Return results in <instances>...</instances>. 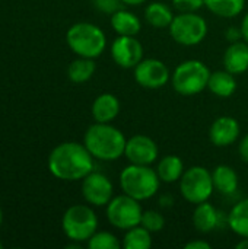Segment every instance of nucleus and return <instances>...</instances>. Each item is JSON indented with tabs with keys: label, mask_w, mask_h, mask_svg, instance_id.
Wrapping results in <instances>:
<instances>
[{
	"label": "nucleus",
	"mask_w": 248,
	"mask_h": 249,
	"mask_svg": "<svg viewBox=\"0 0 248 249\" xmlns=\"http://www.w3.org/2000/svg\"><path fill=\"white\" fill-rule=\"evenodd\" d=\"M121 245L124 249H149L152 247L151 232L145 229L142 225L134 226L126 231Z\"/></svg>",
	"instance_id": "obj_26"
},
{
	"label": "nucleus",
	"mask_w": 248,
	"mask_h": 249,
	"mask_svg": "<svg viewBox=\"0 0 248 249\" xmlns=\"http://www.w3.org/2000/svg\"><path fill=\"white\" fill-rule=\"evenodd\" d=\"M229 229L240 238H248V198L238 201L228 214Z\"/></svg>",
	"instance_id": "obj_23"
},
{
	"label": "nucleus",
	"mask_w": 248,
	"mask_h": 249,
	"mask_svg": "<svg viewBox=\"0 0 248 249\" xmlns=\"http://www.w3.org/2000/svg\"><path fill=\"white\" fill-rule=\"evenodd\" d=\"M114 194L111 179L101 172H91L82 179V196L86 203L95 207L107 206Z\"/></svg>",
	"instance_id": "obj_10"
},
{
	"label": "nucleus",
	"mask_w": 248,
	"mask_h": 249,
	"mask_svg": "<svg viewBox=\"0 0 248 249\" xmlns=\"http://www.w3.org/2000/svg\"><path fill=\"white\" fill-rule=\"evenodd\" d=\"M145 19L151 26L164 29V28H170L174 19V13L170 9V6H167L165 3L152 1L145 9Z\"/></svg>",
	"instance_id": "obj_22"
},
{
	"label": "nucleus",
	"mask_w": 248,
	"mask_h": 249,
	"mask_svg": "<svg viewBox=\"0 0 248 249\" xmlns=\"http://www.w3.org/2000/svg\"><path fill=\"white\" fill-rule=\"evenodd\" d=\"M156 174H158L161 182L174 184L181 179V177L184 174V163L180 156L167 155L159 160V163L156 166Z\"/></svg>",
	"instance_id": "obj_21"
},
{
	"label": "nucleus",
	"mask_w": 248,
	"mask_h": 249,
	"mask_svg": "<svg viewBox=\"0 0 248 249\" xmlns=\"http://www.w3.org/2000/svg\"><path fill=\"white\" fill-rule=\"evenodd\" d=\"M134 80L145 89H161L171 80V73L164 61L158 58H143L134 67Z\"/></svg>",
	"instance_id": "obj_11"
},
{
	"label": "nucleus",
	"mask_w": 248,
	"mask_h": 249,
	"mask_svg": "<svg viewBox=\"0 0 248 249\" xmlns=\"http://www.w3.org/2000/svg\"><path fill=\"white\" fill-rule=\"evenodd\" d=\"M96 70V64L94 58L79 57L77 60L72 61L67 69V76L73 83H85L88 82Z\"/></svg>",
	"instance_id": "obj_25"
},
{
	"label": "nucleus",
	"mask_w": 248,
	"mask_h": 249,
	"mask_svg": "<svg viewBox=\"0 0 248 249\" xmlns=\"http://www.w3.org/2000/svg\"><path fill=\"white\" fill-rule=\"evenodd\" d=\"M221 213L208 201H203L200 204H196L194 213H193V225L197 232L200 233H209L215 231L219 226Z\"/></svg>",
	"instance_id": "obj_17"
},
{
	"label": "nucleus",
	"mask_w": 248,
	"mask_h": 249,
	"mask_svg": "<svg viewBox=\"0 0 248 249\" xmlns=\"http://www.w3.org/2000/svg\"><path fill=\"white\" fill-rule=\"evenodd\" d=\"M238 153H240L241 160L248 163V134L244 136L243 140L240 142V144H238Z\"/></svg>",
	"instance_id": "obj_31"
},
{
	"label": "nucleus",
	"mask_w": 248,
	"mask_h": 249,
	"mask_svg": "<svg viewBox=\"0 0 248 249\" xmlns=\"http://www.w3.org/2000/svg\"><path fill=\"white\" fill-rule=\"evenodd\" d=\"M127 139L117 127L110 123H95L92 124L83 137V144L89 153L104 162H113L124 156Z\"/></svg>",
	"instance_id": "obj_2"
},
{
	"label": "nucleus",
	"mask_w": 248,
	"mask_h": 249,
	"mask_svg": "<svg viewBox=\"0 0 248 249\" xmlns=\"http://www.w3.org/2000/svg\"><path fill=\"white\" fill-rule=\"evenodd\" d=\"M186 249H210V244L205 242V241H191L186 244Z\"/></svg>",
	"instance_id": "obj_33"
},
{
	"label": "nucleus",
	"mask_w": 248,
	"mask_h": 249,
	"mask_svg": "<svg viewBox=\"0 0 248 249\" xmlns=\"http://www.w3.org/2000/svg\"><path fill=\"white\" fill-rule=\"evenodd\" d=\"M224 67L232 74H243L248 70V42L235 41L224 53Z\"/></svg>",
	"instance_id": "obj_15"
},
{
	"label": "nucleus",
	"mask_w": 248,
	"mask_h": 249,
	"mask_svg": "<svg viewBox=\"0 0 248 249\" xmlns=\"http://www.w3.org/2000/svg\"><path fill=\"white\" fill-rule=\"evenodd\" d=\"M205 6L215 16L231 19L244 10L246 0H205Z\"/></svg>",
	"instance_id": "obj_24"
},
{
	"label": "nucleus",
	"mask_w": 248,
	"mask_h": 249,
	"mask_svg": "<svg viewBox=\"0 0 248 249\" xmlns=\"http://www.w3.org/2000/svg\"><path fill=\"white\" fill-rule=\"evenodd\" d=\"M64 235L73 242H88L98 229V217L89 206L76 204L66 210L61 219Z\"/></svg>",
	"instance_id": "obj_6"
},
{
	"label": "nucleus",
	"mask_w": 248,
	"mask_h": 249,
	"mask_svg": "<svg viewBox=\"0 0 248 249\" xmlns=\"http://www.w3.org/2000/svg\"><path fill=\"white\" fill-rule=\"evenodd\" d=\"M1 220H3V213H1V209H0V225H1Z\"/></svg>",
	"instance_id": "obj_37"
},
{
	"label": "nucleus",
	"mask_w": 248,
	"mask_h": 249,
	"mask_svg": "<svg viewBox=\"0 0 248 249\" xmlns=\"http://www.w3.org/2000/svg\"><path fill=\"white\" fill-rule=\"evenodd\" d=\"M237 249H248V238H243V241H240L237 245H235Z\"/></svg>",
	"instance_id": "obj_36"
},
{
	"label": "nucleus",
	"mask_w": 248,
	"mask_h": 249,
	"mask_svg": "<svg viewBox=\"0 0 248 249\" xmlns=\"http://www.w3.org/2000/svg\"><path fill=\"white\" fill-rule=\"evenodd\" d=\"M111 58L121 69H134L143 60V45L136 36L118 35L111 44Z\"/></svg>",
	"instance_id": "obj_12"
},
{
	"label": "nucleus",
	"mask_w": 248,
	"mask_h": 249,
	"mask_svg": "<svg viewBox=\"0 0 248 249\" xmlns=\"http://www.w3.org/2000/svg\"><path fill=\"white\" fill-rule=\"evenodd\" d=\"M241 133L240 123L234 117H219L213 121L209 130V139L216 147H228L234 144Z\"/></svg>",
	"instance_id": "obj_14"
},
{
	"label": "nucleus",
	"mask_w": 248,
	"mask_h": 249,
	"mask_svg": "<svg viewBox=\"0 0 248 249\" xmlns=\"http://www.w3.org/2000/svg\"><path fill=\"white\" fill-rule=\"evenodd\" d=\"M172 6L180 12H196L205 6V0H172Z\"/></svg>",
	"instance_id": "obj_29"
},
{
	"label": "nucleus",
	"mask_w": 248,
	"mask_h": 249,
	"mask_svg": "<svg viewBox=\"0 0 248 249\" xmlns=\"http://www.w3.org/2000/svg\"><path fill=\"white\" fill-rule=\"evenodd\" d=\"M161 185V179L156 169L151 165H134L130 163L120 174L121 191L139 201L152 198Z\"/></svg>",
	"instance_id": "obj_3"
},
{
	"label": "nucleus",
	"mask_w": 248,
	"mask_h": 249,
	"mask_svg": "<svg viewBox=\"0 0 248 249\" xmlns=\"http://www.w3.org/2000/svg\"><path fill=\"white\" fill-rule=\"evenodd\" d=\"M168 29L171 38L177 44L193 47L200 44L206 38L208 22L196 12H184L174 16Z\"/></svg>",
	"instance_id": "obj_7"
},
{
	"label": "nucleus",
	"mask_w": 248,
	"mask_h": 249,
	"mask_svg": "<svg viewBox=\"0 0 248 249\" xmlns=\"http://www.w3.org/2000/svg\"><path fill=\"white\" fill-rule=\"evenodd\" d=\"M95 7L99 9L101 12L104 13H114L117 12L118 9H123V1L121 0H92Z\"/></svg>",
	"instance_id": "obj_30"
},
{
	"label": "nucleus",
	"mask_w": 248,
	"mask_h": 249,
	"mask_svg": "<svg viewBox=\"0 0 248 249\" xmlns=\"http://www.w3.org/2000/svg\"><path fill=\"white\" fill-rule=\"evenodd\" d=\"M91 112L95 123H111L120 114V101L113 93H101L95 98Z\"/></svg>",
	"instance_id": "obj_16"
},
{
	"label": "nucleus",
	"mask_w": 248,
	"mask_h": 249,
	"mask_svg": "<svg viewBox=\"0 0 248 249\" xmlns=\"http://www.w3.org/2000/svg\"><path fill=\"white\" fill-rule=\"evenodd\" d=\"M241 32H243V39L248 42V12L247 15L243 18V22H241Z\"/></svg>",
	"instance_id": "obj_34"
},
{
	"label": "nucleus",
	"mask_w": 248,
	"mask_h": 249,
	"mask_svg": "<svg viewBox=\"0 0 248 249\" xmlns=\"http://www.w3.org/2000/svg\"><path fill=\"white\" fill-rule=\"evenodd\" d=\"M121 247L118 238L111 232H95L88 239L89 249H118Z\"/></svg>",
	"instance_id": "obj_27"
},
{
	"label": "nucleus",
	"mask_w": 248,
	"mask_h": 249,
	"mask_svg": "<svg viewBox=\"0 0 248 249\" xmlns=\"http://www.w3.org/2000/svg\"><path fill=\"white\" fill-rule=\"evenodd\" d=\"M48 169L58 179L79 181L94 171V156L85 144L66 142L51 150Z\"/></svg>",
	"instance_id": "obj_1"
},
{
	"label": "nucleus",
	"mask_w": 248,
	"mask_h": 249,
	"mask_svg": "<svg viewBox=\"0 0 248 249\" xmlns=\"http://www.w3.org/2000/svg\"><path fill=\"white\" fill-rule=\"evenodd\" d=\"M66 41L69 48L79 57L96 58L107 47L105 32L94 23L77 22L72 25L66 34Z\"/></svg>",
	"instance_id": "obj_4"
},
{
	"label": "nucleus",
	"mask_w": 248,
	"mask_h": 249,
	"mask_svg": "<svg viewBox=\"0 0 248 249\" xmlns=\"http://www.w3.org/2000/svg\"><path fill=\"white\" fill-rule=\"evenodd\" d=\"M208 89L219 98L232 96L237 90L235 74L229 73L228 70H216V71L210 73Z\"/></svg>",
	"instance_id": "obj_19"
},
{
	"label": "nucleus",
	"mask_w": 248,
	"mask_h": 249,
	"mask_svg": "<svg viewBox=\"0 0 248 249\" xmlns=\"http://www.w3.org/2000/svg\"><path fill=\"white\" fill-rule=\"evenodd\" d=\"M212 181L216 191L231 196L238 190V175L229 165H218L212 172Z\"/></svg>",
	"instance_id": "obj_20"
},
{
	"label": "nucleus",
	"mask_w": 248,
	"mask_h": 249,
	"mask_svg": "<svg viewBox=\"0 0 248 249\" xmlns=\"http://www.w3.org/2000/svg\"><path fill=\"white\" fill-rule=\"evenodd\" d=\"M213 190L212 174L203 166L189 168L180 179V193L183 198L194 206L208 201Z\"/></svg>",
	"instance_id": "obj_9"
},
{
	"label": "nucleus",
	"mask_w": 248,
	"mask_h": 249,
	"mask_svg": "<svg viewBox=\"0 0 248 249\" xmlns=\"http://www.w3.org/2000/svg\"><path fill=\"white\" fill-rule=\"evenodd\" d=\"M123 4H129V6H139V4H143L146 3L148 0H121Z\"/></svg>",
	"instance_id": "obj_35"
},
{
	"label": "nucleus",
	"mask_w": 248,
	"mask_h": 249,
	"mask_svg": "<svg viewBox=\"0 0 248 249\" xmlns=\"http://www.w3.org/2000/svg\"><path fill=\"white\" fill-rule=\"evenodd\" d=\"M111 28L117 35H127V36H136L142 29L140 19L126 9H118L111 15L110 19Z\"/></svg>",
	"instance_id": "obj_18"
},
{
	"label": "nucleus",
	"mask_w": 248,
	"mask_h": 249,
	"mask_svg": "<svg viewBox=\"0 0 248 249\" xmlns=\"http://www.w3.org/2000/svg\"><path fill=\"white\" fill-rule=\"evenodd\" d=\"M159 155L158 144L153 139L145 134L132 136L124 149V156L130 163L134 165H152Z\"/></svg>",
	"instance_id": "obj_13"
},
{
	"label": "nucleus",
	"mask_w": 248,
	"mask_h": 249,
	"mask_svg": "<svg viewBox=\"0 0 248 249\" xmlns=\"http://www.w3.org/2000/svg\"><path fill=\"white\" fill-rule=\"evenodd\" d=\"M142 214L143 209L140 201L124 193L121 196L113 197L107 204V219L110 225L118 231H129L134 226H139L142 222Z\"/></svg>",
	"instance_id": "obj_8"
},
{
	"label": "nucleus",
	"mask_w": 248,
	"mask_h": 249,
	"mask_svg": "<svg viewBox=\"0 0 248 249\" xmlns=\"http://www.w3.org/2000/svg\"><path fill=\"white\" fill-rule=\"evenodd\" d=\"M227 39H228V41H231V42H235V41H240V39H243V32H241V28L231 26V28L227 31Z\"/></svg>",
	"instance_id": "obj_32"
},
{
	"label": "nucleus",
	"mask_w": 248,
	"mask_h": 249,
	"mask_svg": "<svg viewBox=\"0 0 248 249\" xmlns=\"http://www.w3.org/2000/svg\"><path fill=\"white\" fill-rule=\"evenodd\" d=\"M140 225L148 229L151 233H156V232H161L165 226V217L156 212V210H146L143 212L142 214V222Z\"/></svg>",
	"instance_id": "obj_28"
},
{
	"label": "nucleus",
	"mask_w": 248,
	"mask_h": 249,
	"mask_svg": "<svg viewBox=\"0 0 248 249\" xmlns=\"http://www.w3.org/2000/svg\"><path fill=\"white\" fill-rule=\"evenodd\" d=\"M210 77L209 67L200 60H186L180 63L171 74V83L177 93L191 96L208 89Z\"/></svg>",
	"instance_id": "obj_5"
},
{
	"label": "nucleus",
	"mask_w": 248,
	"mask_h": 249,
	"mask_svg": "<svg viewBox=\"0 0 248 249\" xmlns=\"http://www.w3.org/2000/svg\"><path fill=\"white\" fill-rule=\"evenodd\" d=\"M3 248V244H1V242H0V249Z\"/></svg>",
	"instance_id": "obj_38"
}]
</instances>
